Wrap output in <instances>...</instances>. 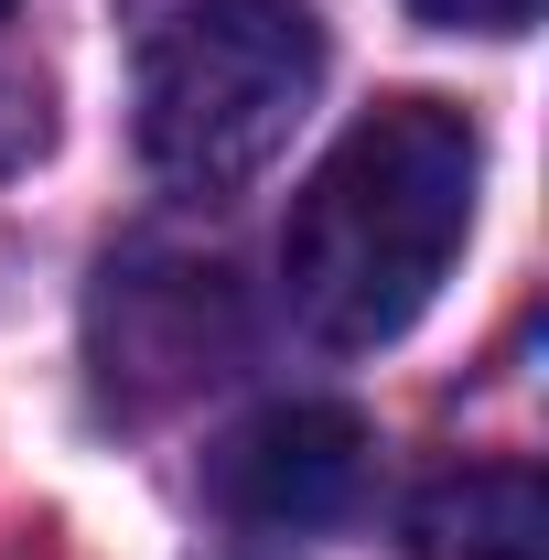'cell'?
Wrapping results in <instances>:
<instances>
[{"label": "cell", "mask_w": 549, "mask_h": 560, "mask_svg": "<svg viewBox=\"0 0 549 560\" xmlns=\"http://www.w3.org/2000/svg\"><path fill=\"white\" fill-rule=\"evenodd\" d=\"M475 195H484V130L453 97H388L377 119H355L280 226L291 324L335 355L399 346L464 259Z\"/></svg>", "instance_id": "6da1fadb"}, {"label": "cell", "mask_w": 549, "mask_h": 560, "mask_svg": "<svg viewBox=\"0 0 549 560\" xmlns=\"http://www.w3.org/2000/svg\"><path fill=\"white\" fill-rule=\"evenodd\" d=\"M324 86L313 0H130V108L140 162L184 195L270 173Z\"/></svg>", "instance_id": "7a4b0ae2"}, {"label": "cell", "mask_w": 549, "mask_h": 560, "mask_svg": "<svg viewBox=\"0 0 549 560\" xmlns=\"http://www.w3.org/2000/svg\"><path fill=\"white\" fill-rule=\"evenodd\" d=\"M366 420L335 410V399H280L259 410L226 453H215V517H226V539L259 560H302L324 528L355 517V495H366Z\"/></svg>", "instance_id": "3957f363"}, {"label": "cell", "mask_w": 549, "mask_h": 560, "mask_svg": "<svg viewBox=\"0 0 549 560\" xmlns=\"http://www.w3.org/2000/svg\"><path fill=\"white\" fill-rule=\"evenodd\" d=\"M97 366L108 388L162 410L184 388H206L237 366V302H226V270H195V259H108L97 280Z\"/></svg>", "instance_id": "277c9868"}, {"label": "cell", "mask_w": 549, "mask_h": 560, "mask_svg": "<svg viewBox=\"0 0 549 560\" xmlns=\"http://www.w3.org/2000/svg\"><path fill=\"white\" fill-rule=\"evenodd\" d=\"M410 560H549V495L528 464H464L410 506Z\"/></svg>", "instance_id": "5b68a950"}, {"label": "cell", "mask_w": 549, "mask_h": 560, "mask_svg": "<svg viewBox=\"0 0 549 560\" xmlns=\"http://www.w3.org/2000/svg\"><path fill=\"white\" fill-rule=\"evenodd\" d=\"M410 11H420V22H442V33H495V44L539 22V0H410Z\"/></svg>", "instance_id": "8992f818"}, {"label": "cell", "mask_w": 549, "mask_h": 560, "mask_svg": "<svg viewBox=\"0 0 549 560\" xmlns=\"http://www.w3.org/2000/svg\"><path fill=\"white\" fill-rule=\"evenodd\" d=\"M11 11H22V0H0V22H11Z\"/></svg>", "instance_id": "52a82bcc"}]
</instances>
